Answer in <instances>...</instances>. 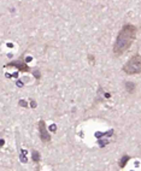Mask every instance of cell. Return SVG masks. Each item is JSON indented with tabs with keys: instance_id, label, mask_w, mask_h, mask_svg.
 <instances>
[{
	"instance_id": "6",
	"label": "cell",
	"mask_w": 141,
	"mask_h": 171,
	"mask_svg": "<svg viewBox=\"0 0 141 171\" xmlns=\"http://www.w3.org/2000/svg\"><path fill=\"white\" fill-rule=\"evenodd\" d=\"M33 160H34L35 163L40 160V155H39V153H37V152H33Z\"/></svg>"
},
{
	"instance_id": "1",
	"label": "cell",
	"mask_w": 141,
	"mask_h": 171,
	"mask_svg": "<svg viewBox=\"0 0 141 171\" xmlns=\"http://www.w3.org/2000/svg\"><path fill=\"white\" fill-rule=\"evenodd\" d=\"M136 36V28L131 24H127L124 25L121 31L117 35L116 42L113 45V53L115 55H121L123 54L133 43V41L135 40Z\"/></svg>"
},
{
	"instance_id": "3",
	"label": "cell",
	"mask_w": 141,
	"mask_h": 171,
	"mask_svg": "<svg viewBox=\"0 0 141 171\" xmlns=\"http://www.w3.org/2000/svg\"><path fill=\"white\" fill-rule=\"evenodd\" d=\"M39 133H40V137L43 142H48L51 140V136L48 135V131H47V128H46L43 121L39 122Z\"/></svg>"
},
{
	"instance_id": "2",
	"label": "cell",
	"mask_w": 141,
	"mask_h": 171,
	"mask_svg": "<svg viewBox=\"0 0 141 171\" xmlns=\"http://www.w3.org/2000/svg\"><path fill=\"white\" fill-rule=\"evenodd\" d=\"M123 71L128 75H135L141 72V55L135 54L133 55L124 65H123Z\"/></svg>"
},
{
	"instance_id": "4",
	"label": "cell",
	"mask_w": 141,
	"mask_h": 171,
	"mask_svg": "<svg viewBox=\"0 0 141 171\" xmlns=\"http://www.w3.org/2000/svg\"><path fill=\"white\" fill-rule=\"evenodd\" d=\"M127 89H128L129 93H133L134 89H135V84L131 83V82H128V83H127Z\"/></svg>"
},
{
	"instance_id": "5",
	"label": "cell",
	"mask_w": 141,
	"mask_h": 171,
	"mask_svg": "<svg viewBox=\"0 0 141 171\" xmlns=\"http://www.w3.org/2000/svg\"><path fill=\"white\" fill-rule=\"evenodd\" d=\"M128 160H129V157H128V155L123 157V158L121 159V161H119V166H121V167H123V166L127 164V161H128Z\"/></svg>"
}]
</instances>
